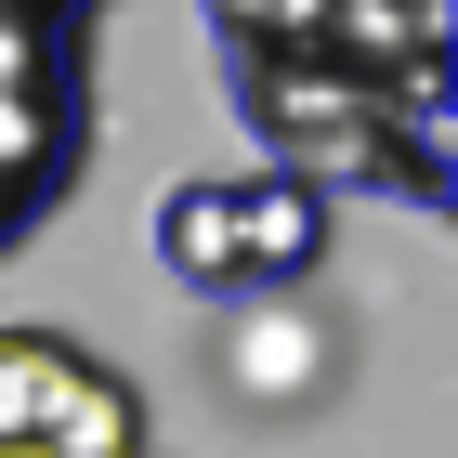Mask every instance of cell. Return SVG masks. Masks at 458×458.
I'll return each instance as SVG.
<instances>
[{
	"instance_id": "6da1fadb",
	"label": "cell",
	"mask_w": 458,
	"mask_h": 458,
	"mask_svg": "<svg viewBox=\"0 0 458 458\" xmlns=\"http://www.w3.org/2000/svg\"><path fill=\"white\" fill-rule=\"evenodd\" d=\"M210 66L262 171H301L327 197H406L445 210V0H197Z\"/></svg>"
},
{
	"instance_id": "7a4b0ae2",
	"label": "cell",
	"mask_w": 458,
	"mask_h": 458,
	"mask_svg": "<svg viewBox=\"0 0 458 458\" xmlns=\"http://www.w3.org/2000/svg\"><path fill=\"white\" fill-rule=\"evenodd\" d=\"M92 171V27L53 0H0V262Z\"/></svg>"
},
{
	"instance_id": "3957f363",
	"label": "cell",
	"mask_w": 458,
	"mask_h": 458,
	"mask_svg": "<svg viewBox=\"0 0 458 458\" xmlns=\"http://www.w3.org/2000/svg\"><path fill=\"white\" fill-rule=\"evenodd\" d=\"M327 262V183L301 171H183L157 197V276L197 301H262Z\"/></svg>"
},
{
	"instance_id": "277c9868",
	"label": "cell",
	"mask_w": 458,
	"mask_h": 458,
	"mask_svg": "<svg viewBox=\"0 0 458 458\" xmlns=\"http://www.w3.org/2000/svg\"><path fill=\"white\" fill-rule=\"evenodd\" d=\"M0 458H157L144 393L66 327H0Z\"/></svg>"
},
{
	"instance_id": "5b68a950",
	"label": "cell",
	"mask_w": 458,
	"mask_h": 458,
	"mask_svg": "<svg viewBox=\"0 0 458 458\" xmlns=\"http://www.w3.org/2000/svg\"><path fill=\"white\" fill-rule=\"evenodd\" d=\"M53 13H79V27H106V13H118V0H53Z\"/></svg>"
}]
</instances>
